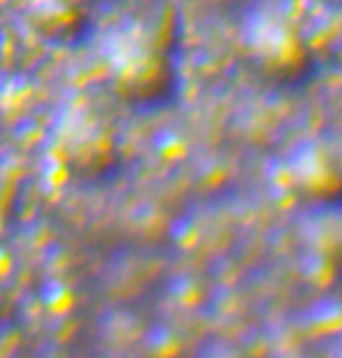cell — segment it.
I'll return each instance as SVG.
<instances>
[{
  "instance_id": "6da1fadb",
  "label": "cell",
  "mask_w": 342,
  "mask_h": 358,
  "mask_svg": "<svg viewBox=\"0 0 342 358\" xmlns=\"http://www.w3.org/2000/svg\"><path fill=\"white\" fill-rule=\"evenodd\" d=\"M245 40L247 45L270 59H284L291 52V35L273 19L254 17L245 26Z\"/></svg>"
},
{
  "instance_id": "7a4b0ae2",
  "label": "cell",
  "mask_w": 342,
  "mask_h": 358,
  "mask_svg": "<svg viewBox=\"0 0 342 358\" xmlns=\"http://www.w3.org/2000/svg\"><path fill=\"white\" fill-rule=\"evenodd\" d=\"M289 170L305 186H319L329 179V168H326L324 156L310 142H303L289 154Z\"/></svg>"
}]
</instances>
